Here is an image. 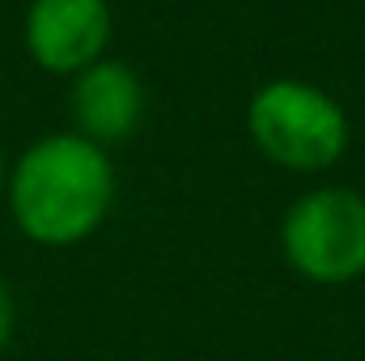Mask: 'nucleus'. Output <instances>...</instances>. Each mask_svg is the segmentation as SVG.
I'll use <instances>...</instances> for the list:
<instances>
[{"mask_svg":"<svg viewBox=\"0 0 365 361\" xmlns=\"http://www.w3.org/2000/svg\"><path fill=\"white\" fill-rule=\"evenodd\" d=\"M4 200L34 247H77L102 230L115 204V166L102 145L77 132L38 136L9 166Z\"/></svg>","mask_w":365,"mask_h":361,"instance_id":"f257e3e1","label":"nucleus"},{"mask_svg":"<svg viewBox=\"0 0 365 361\" xmlns=\"http://www.w3.org/2000/svg\"><path fill=\"white\" fill-rule=\"evenodd\" d=\"M21 43L43 73L77 77L98 64L110 47V4L106 0H30L21 21Z\"/></svg>","mask_w":365,"mask_h":361,"instance_id":"20e7f679","label":"nucleus"},{"mask_svg":"<svg viewBox=\"0 0 365 361\" xmlns=\"http://www.w3.org/2000/svg\"><path fill=\"white\" fill-rule=\"evenodd\" d=\"M4 183H9V158H4V149H0V195H4Z\"/></svg>","mask_w":365,"mask_h":361,"instance_id":"0eeeda50","label":"nucleus"},{"mask_svg":"<svg viewBox=\"0 0 365 361\" xmlns=\"http://www.w3.org/2000/svg\"><path fill=\"white\" fill-rule=\"evenodd\" d=\"M247 132L272 166L293 175H319L349 149L344 106L323 86L302 77H276L251 93Z\"/></svg>","mask_w":365,"mask_h":361,"instance_id":"f03ea898","label":"nucleus"},{"mask_svg":"<svg viewBox=\"0 0 365 361\" xmlns=\"http://www.w3.org/2000/svg\"><path fill=\"white\" fill-rule=\"evenodd\" d=\"M68 115H73V132L86 136L93 145H119L128 141L140 119H145V86L140 77L123 64L102 56L86 73L73 77L68 86Z\"/></svg>","mask_w":365,"mask_h":361,"instance_id":"39448f33","label":"nucleus"},{"mask_svg":"<svg viewBox=\"0 0 365 361\" xmlns=\"http://www.w3.org/2000/svg\"><path fill=\"white\" fill-rule=\"evenodd\" d=\"M280 255L310 285H353L365 276V195L314 187L284 208Z\"/></svg>","mask_w":365,"mask_h":361,"instance_id":"7ed1b4c3","label":"nucleus"},{"mask_svg":"<svg viewBox=\"0 0 365 361\" xmlns=\"http://www.w3.org/2000/svg\"><path fill=\"white\" fill-rule=\"evenodd\" d=\"M13 332H17V302H13V289H9V280L0 276V353L9 349Z\"/></svg>","mask_w":365,"mask_h":361,"instance_id":"423d86ee","label":"nucleus"}]
</instances>
